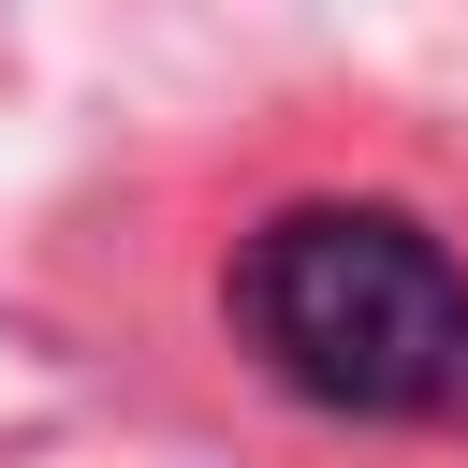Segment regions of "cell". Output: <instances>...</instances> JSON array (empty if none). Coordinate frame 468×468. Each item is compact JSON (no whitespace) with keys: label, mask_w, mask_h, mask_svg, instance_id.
<instances>
[{"label":"cell","mask_w":468,"mask_h":468,"mask_svg":"<svg viewBox=\"0 0 468 468\" xmlns=\"http://www.w3.org/2000/svg\"><path fill=\"white\" fill-rule=\"evenodd\" d=\"M234 336L278 395L336 424H453L468 439V263L439 219L380 190H307L234 234Z\"/></svg>","instance_id":"obj_1"}]
</instances>
